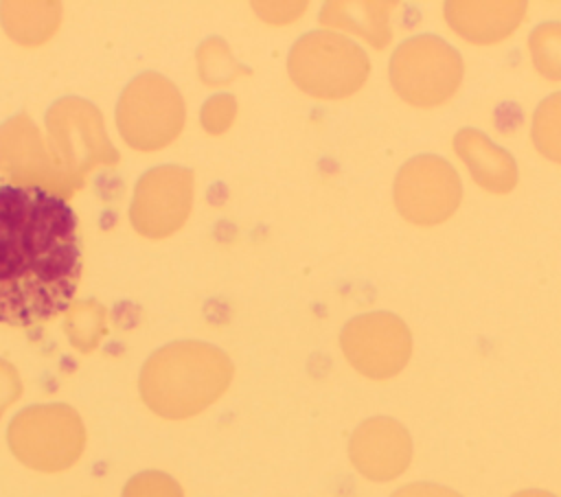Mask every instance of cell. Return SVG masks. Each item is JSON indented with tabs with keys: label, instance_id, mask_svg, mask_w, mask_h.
Returning <instances> with one entry per match:
<instances>
[{
	"label": "cell",
	"instance_id": "obj_5",
	"mask_svg": "<svg viewBox=\"0 0 561 497\" xmlns=\"http://www.w3.org/2000/svg\"><path fill=\"white\" fill-rule=\"evenodd\" d=\"M346 361L364 377L383 381L397 377L412 357V333L390 311H368L351 317L340 331Z\"/></svg>",
	"mask_w": 561,
	"mask_h": 497
},
{
	"label": "cell",
	"instance_id": "obj_11",
	"mask_svg": "<svg viewBox=\"0 0 561 497\" xmlns=\"http://www.w3.org/2000/svg\"><path fill=\"white\" fill-rule=\"evenodd\" d=\"M528 53L535 70L561 83V22H541L528 35Z\"/></svg>",
	"mask_w": 561,
	"mask_h": 497
},
{
	"label": "cell",
	"instance_id": "obj_7",
	"mask_svg": "<svg viewBox=\"0 0 561 497\" xmlns=\"http://www.w3.org/2000/svg\"><path fill=\"white\" fill-rule=\"evenodd\" d=\"M445 22L462 39L489 46L506 39L526 18L522 0H449L443 4Z\"/></svg>",
	"mask_w": 561,
	"mask_h": 497
},
{
	"label": "cell",
	"instance_id": "obj_3",
	"mask_svg": "<svg viewBox=\"0 0 561 497\" xmlns=\"http://www.w3.org/2000/svg\"><path fill=\"white\" fill-rule=\"evenodd\" d=\"M388 77L392 90L408 105L436 107L458 92L465 63L447 39L421 33L403 39L392 50Z\"/></svg>",
	"mask_w": 561,
	"mask_h": 497
},
{
	"label": "cell",
	"instance_id": "obj_12",
	"mask_svg": "<svg viewBox=\"0 0 561 497\" xmlns=\"http://www.w3.org/2000/svg\"><path fill=\"white\" fill-rule=\"evenodd\" d=\"M307 2H256L254 9L259 11V15L272 24H287L294 22L296 18L302 15V11L307 9Z\"/></svg>",
	"mask_w": 561,
	"mask_h": 497
},
{
	"label": "cell",
	"instance_id": "obj_14",
	"mask_svg": "<svg viewBox=\"0 0 561 497\" xmlns=\"http://www.w3.org/2000/svg\"><path fill=\"white\" fill-rule=\"evenodd\" d=\"M208 109L213 112L210 120L206 123L210 131H224L232 118H234V112H237V105L232 101V96H215V101H210Z\"/></svg>",
	"mask_w": 561,
	"mask_h": 497
},
{
	"label": "cell",
	"instance_id": "obj_2",
	"mask_svg": "<svg viewBox=\"0 0 561 497\" xmlns=\"http://www.w3.org/2000/svg\"><path fill=\"white\" fill-rule=\"evenodd\" d=\"M287 74L300 92L320 101H340L364 88L370 59L346 35L316 28L294 42L287 55Z\"/></svg>",
	"mask_w": 561,
	"mask_h": 497
},
{
	"label": "cell",
	"instance_id": "obj_15",
	"mask_svg": "<svg viewBox=\"0 0 561 497\" xmlns=\"http://www.w3.org/2000/svg\"><path fill=\"white\" fill-rule=\"evenodd\" d=\"M511 497H557V495H552L548 490H539V488H526V490H519V493H515Z\"/></svg>",
	"mask_w": 561,
	"mask_h": 497
},
{
	"label": "cell",
	"instance_id": "obj_4",
	"mask_svg": "<svg viewBox=\"0 0 561 497\" xmlns=\"http://www.w3.org/2000/svg\"><path fill=\"white\" fill-rule=\"evenodd\" d=\"M397 212L414 226L447 221L462 201L458 171L436 153H419L401 164L392 184Z\"/></svg>",
	"mask_w": 561,
	"mask_h": 497
},
{
	"label": "cell",
	"instance_id": "obj_8",
	"mask_svg": "<svg viewBox=\"0 0 561 497\" xmlns=\"http://www.w3.org/2000/svg\"><path fill=\"white\" fill-rule=\"evenodd\" d=\"M454 151L469 169L473 182L495 195H506L517 186L519 171L515 158L495 145L484 131L462 127L454 136Z\"/></svg>",
	"mask_w": 561,
	"mask_h": 497
},
{
	"label": "cell",
	"instance_id": "obj_6",
	"mask_svg": "<svg viewBox=\"0 0 561 497\" xmlns=\"http://www.w3.org/2000/svg\"><path fill=\"white\" fill-rule=\"evenodd\" d=\"M412 436L390 416H373L359 423L348 440V458L359 475L370 482H390L412 462Z\"/></svg>",
	"mask_w": 561,
	"mask_h": 497
},
{
	"label": "cell",
	"instance_id": "obj_10",
	"mask_svg": "<svg viewBox=\"0 0 561 497\" xmlns=\"http://www.w3.org/2000/svg\"><path fill=\"white\" fill-rule=\"evenodd\" d=\"M530 140L543 158L561 164V92L548 94L535 107Z\"/></svg>",
	"mask_w": 561,
	"mask_h": 497
},
{
	"label": "cell",
	"instance_id": "obj_9",
	"mask_svg": "<svg viewBox=\"0 0 561 497\" xmlns=\"http://www.w3.org/2000/svg\"><path fill=\"white\" fill-rule=\"evenodd\" d=\"M394 9L397 2L392 0H331L320 9L318 20L324 31L357 35L381 50L392 39L390 20Z\"/></svg>",
	"mask_w": 561,
	"mask_h": 497
},
{
	"label": "cell",
	"instance_id": "obj_13",
	"mask_svg": "<svg viewBox=\"0 0 561 497\" xmlns=\"http://www.w3.org/2000/svg\"><path fill=\"white\" fill-rule=\"evenodd\" d=\"M390 497H462L454 488H447L443 484H432V482H414L405 484L399 490H394Z\"/></svg>",
	"mask_w": 561,
	"mask_h": 497
},
{
	"label": "cell",
	"instance_id": "obj_1",
	"mask_svg": "<svg viewBox=\"0 0 561 497\" xmlns=\"http://www.w3.org/2000/svg\"><path fill=\"white\" fill-rule=\"evenodd\" d=\"M81 278L79 219L59 195L31 184L0 186V322L33 326L75 298Z\"/></svg>",
	"mask_w": 561,
	"mask_h": 497
}]
</instances>
